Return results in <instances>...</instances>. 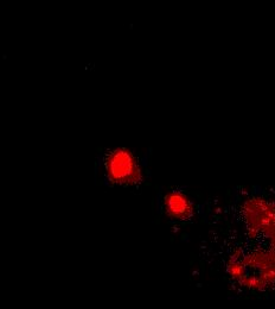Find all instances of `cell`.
<instances>
[{
    "instance_id": "obj_1",
    "label": "cell",
    "mask_w": 275,
    "mask_h": 309,
    "mask_svg": "<svg viewBox=\"0 0 275 309\" xmlns=\"http://www.w3.org/2000/svg\"><path fill=\"white\" fill-rule=\"evenodd\" d=\"M107 171L114 181L129 183L138 180L139 166L128 151L117 150L109 154L107 161Z\"/></svg>"
},
{
    "instance_id": "obj_2",
    "label": "cell",
    "mask_w": 275,
    "mask_h": 309,
    "mask_svg": "<svg viewBox=\"0 0 275 309\" xmlns=\"http://www.w3.org/2000/svg\"><path fill=\"white\" fill-rule=\"evenodd\" d=\"M167 209L169 212L177 218H181V217H186L187 212L190 210V203L186 200V198H184L180 194H172L170 195L167 199Z\"/></svg>"
}]
</instances>
